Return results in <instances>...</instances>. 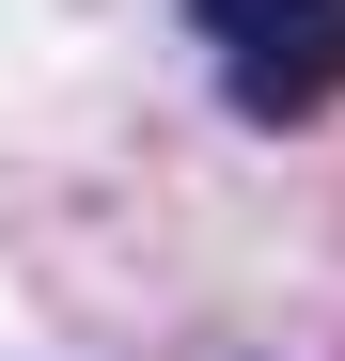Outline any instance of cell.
Returning <instances> with one entry per match:
<instances>
[{"label":"cell","mask_w":345,"mask_h":361,"mask_svg":"<svg viewBox=\"0 0 345 361\" xmlns=\"http://www.w3.org/2000/svg\"><path fill=\"white\" fill-rule=\"evenodd\" d=\"M251 126H314L345 94V0H189Z\"/></svg>","instance_id":"cell-1"}]
</instances>
